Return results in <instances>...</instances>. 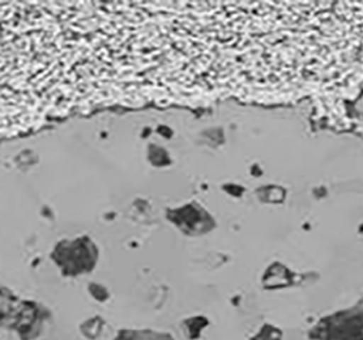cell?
Instances as JSON below:
<instances>
[{"label":"cell","instance_id":"obj_1","mask_svg":"<svg viewBox=\"0 0 363 340\" xmlns=\"http://www.w3.org/2000/svg\"><path fill=\"white\" fill-rule=\"evenodd\" d=\"M52 257L65 276H76L95 267L97 252L88 242H74L67 246H59Z\"/></svg>","mask_w":363,"mask_h":340},{"label":"cell","instance_id":"obj_2","mask_svg":"<svg viewBox=\"0 0 363 340\" xmlns=\"http://www.w3.org/2000/svg\"><path fill=\"white\" fill-rule=\"evenodd\" d=\"M114 340H174L169 334L152 331H122Z\"/></svg>","mask_w":363,"mask_h":340}]
</instances>
